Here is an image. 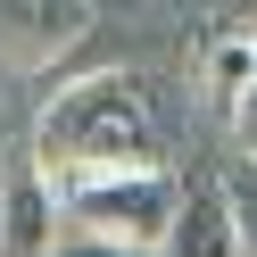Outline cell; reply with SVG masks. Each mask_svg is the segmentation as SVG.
<instances>
[{"instance_id": "1", "label": "cell", "mask_w": 257, "mask_h": 257, "mask_svg": "<svg viewBox=\"0 0 257 257\" xmlns=\"http://www.w3.org/2000/svg\"><path fill=\"white\" fill-rule=\"evenodd\" d=\"M34 158L50 174H91V166H158V108L141 91V75H75L50 91V108L34 116Z\"/></svg>"}, {"instance_id": "2", "label": "cell", "mask_w": 257, "mask_h": 257, "mask_svg": "<svg viewBox=\"0 0 257 257\" xmlns=\"http://www.w3.org/2000/svg\"><path fill=\"white\" fill-rule=\"evenodd\" d=\"M58 183V216L67 232H100V240H133L158 249L183 207V174L158 158V166H91V174H50Z\"/></svg>"}, {"instance_id": "11", "label": "cell", "mask_w": 257, "mask_h": 257, "mask_svg": "<svg viewBox=\"0 0 257 257\" xmlns=\"http://www.w3.org/2000/svg\"><path fill=\"white\" fill-rule=\"evenodd\" d=\"M249 42H257V17H249Z\"/></svg>"}, {"instance_id": "9", "label": "cell", "mask_w": 257, "mask_h": 257, "mask_svg": "<svg viewBox=\"0 0 257 257\" xmlns=\"http://www.w3.org/2000/svg\"><path fill=\"white\" fill-rule=\"evenodd\" d=\"M232 133H240V150L257 158V83H249V91L232 100Z\"/></svg>"}, {"instance_id": "3", "label": "cell", "mask_w": 257, "mask_h": 257, "mask_svg": "<svg viewBox=\"0 0 257 257\" xmlns=\"http://www.w3.org/2000/svg\"><path fill=\"white\" fill-rule=\"evenodd\" d=\"M91 34V0H0V67L50 75Z\"/></svg>"}, {"instance_id": "6", "label": "cell", "mask_w": 257, "mask_h": 257, "mask_svg": "<svg viewBox=\"0 0 257 257\" xmlns=\"http://www.w3.org/2000/svg\"><path fill=\"white\" fill-rule=\"evenodd\" d=\"M199 75H207V100H216V108H232L240 91L257 83V42H249V25H240V34H216V42H207Z\"/></svg>"}, {"instance_id": "5", "label": "cell", "mask_w": 257, "mask_h": 257, "mask_svg": "<svg viewBox=\"0 0 257 257\" xmlns=\"http://www.w3.org/2000/svg\"><path fill=\"white\" fill-rule=\"evenodd\" d=\"M158 257H240V224L216 174H183V207H174Z\"/></svg>"}, {"instance_id": "7", "label": "cell", "mask_w": 257, "mask_h": 257, "mask_svg": "<svg viewBox=\"0 0 257 257\" xmlns=\"http://www.w3.org/2000/svg\"><path fill=\"white\" fill-rule=\"evenodd\" d=\"M216 183H224V199H232L240 257H257V158H249V150H240V158H224V166H216Z\"/></svg>"}, {"instance_id": "8", "label": "cell", "mask_w": 257, "mask_h": 257, "mask_svg": "<svg viewBox=\"0 0 257 257\" xmlns=\"http://www.w3.org/2000/svg\"><path fill=\"white\" fill-rule=\"evenodd\" d=\"M50 257H158V249H133V240H100V232H58Z\"/></svg>"}, {"instance_id": "4", "label": "cell", "mask_w": 257, "mask_h": 257, "mask_svg": "<svg viewBox=\"0 0 257 257\" xmlns=\"http://www.w3.org/2000/svg\"><path fill=\"white\" fill-rule=\"evenodd\" d=\"M67 216H58V183L34 150L0 166V257H50Z\"/></svg>"}, {"instance_id": "10", "label": "cell", "mask_w": 257, "mask_h": 257, "mask_svg": "<svg viewBox=\"0 0 257 257\" xmlns=\"http://www.w3.org/2000/svg\"><path fill=\"white\" fill-rule=\"evenodd\" d=\"M0 166H9V141H0Z\"/></svg>"}]
</instances>
